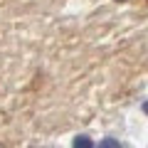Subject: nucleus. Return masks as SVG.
Returning <instances> with one entry per match:
<instances>
[{"instance_id":"obj_3","label":"nucleus","mask_w":148,"mask_h":148,"mask_svg":"<svg viewBox=\"0 0 148 148\" xmlns=\"http://www.w3.org/2000/svg\"><path fill=\"white\" fill-rule=\"evenodd\" d=\"M141 109H143V111L148 114V101H143V106H141Z\"/></svg>"},{"instance_id":"obj_4","label":"nucleus","mask_w":148,"mask_h":148,"mask_svg":"<svg viewBox=\"0 0 148 148\" xmlns=\"http://www.w3.org/2000/svg\"><path fill=\"white\" fill-rule=\"evenodd\" d=\"M116 3H128V0H116Z\"/></svg>"},{"instance_id":"obj_2","label":"nucleus","mask_w":148,"mask_h":148,"mask_svg":"<svg viewBox=\"0 0 148 148\" xmlns=\"http://www.w3.org/2000/svg\"><path fill=\"white\" fill-rule=\"evenodd\" d=\"M99 146H121V143H119V141H114V138H106V141H101Z\"/></svg>"},{"instance_id":"obj_1","label":"nucleus","mask_w":148,"mask_h":148,"mask_svg":"<svg viewBox=\"0 0 148 148\" xmlns=\"http://www.w3.org/2000/svg\"><path fill=\"white\" fill-rule=\"evenodd\" d=\"M74 146H94V143H91L86 136H77L74 138Z\"/></svg>"}]
</instances>
